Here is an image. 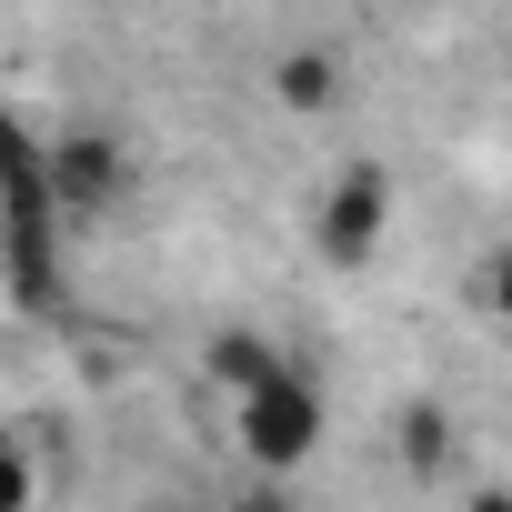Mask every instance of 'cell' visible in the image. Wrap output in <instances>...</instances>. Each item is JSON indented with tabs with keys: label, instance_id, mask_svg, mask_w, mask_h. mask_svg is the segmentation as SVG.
Listing matches in <instances>:
<instances>
[{
	"label": "cell",
	"instance_id": "7c38bea8",
	"mask_svg": "<svg viewBox=\"0 0 512 512\" xmlns=\"http://www.w3.org/2000/svg\"><path fill=\"white\" fill-rule=\"evenodd\" d=\"M141 512H201V502H141Z\"/></svg>",
	"mask_w": 512,
	"mask_h": 512
},
{
	"label": "cell",
	"instance_id": "277c9868",
	"mask_svg": "<svg viewBox=\"0 0 512 512\" xmlns=\"http://www.w3.org/2000/svg\"><path fill=\"white\" fill-rule=\"evenodd\" d=\"M131 191V141L121 131H51V201H61V221H91V211H111Z\"/></svg>",
	"mask_w": 512,
	"mask_h": 512
},
{
	"label": "cell",
	"instance_id": "7a4b0ae2",
	"mask_svg": "<svg viewBox=\"0 0 512 512\" xmlns=\"http://www.w3.org/2000/svg\"><path fill=\"white\" fill-rule=\"evenodd\" d=\"M231 432H241V462L262 472V482H292L312 452H322V432H332V402H322V382L302 372V362H282L251 402H231Z\"/></svg>",
	"mask_w": 512,
	"mask_h": 512
},
{
	"label": "cell",
	"instance_id": "ba28073f",
	"mask_svg": "<svg viewBox=\"0 0 512 512\" xmlns=\"http://www.w3.org/2000/svg\"><path fill=\"white\" fill-rule=\"evenodd\" d=\"M472 312H482L492 332H512V241H492L482 262H472Z\"/></svg>",
	"mask_w": 512,
	"mask_h": 512
},
{
	"label": "cell",
	"instance_id": "3957f363",
	"mask_svg": "<svg viewBox=\"0 0 512 512\" xmlns=\"http://www.w3.org/2000/svg\"><path fill=\"white\" fill-rule=\"evenodd\" d=\"M382 241H392V161H342L322 211H312V251L332 272H362Z\"/></svg>",
	"mask_w": 512,
	"mask_h": 512
},
{
	"label": "cell",
	"instance_id": "8fae6325",
	"mask_svg": "<svg viewBox=\"0 0 512 512\" xmlns=\"http://www.w3.org/2000/svg\"><path fill=\"white\" fill-rule=\"evenodd\" d=\"M462 512H512V482H472V492H462Z\"/></svg>",
	"mask_w": 512,
	"mask_h": 512
},
{
	"label": "cell",
	"instance_id": "8992f818",
	"mask_svg": "<svg viewBox=\"0 0 512 512\" xmlns=\"http://www.w3.org/2000/svg\"><path fill=\"white\" fill-rule=\"evenodd\" d=\"M392 452H402V472H412V482H442V472L462 462V432H452V412H442L432 392H412V402H402V422H392Z\"/></svg>",
	"mask_w": 512,
	"mask_h": 512
},
{
	"label": "cell",
	"instance_id": "6da1fadb",
	"mask_svg": "<svg viewBox=\"0 0 512 512\" xmlns=\"http://www.w3.org/2000/svg\"><path fill=\"white\" fill-rule=\"evenodd\" d=\"M51 231H61V201H51V141H31L11 111H0V262H11V302H31V312L61 292Z\"/></svg>",
	"mask_w": 512,
	"mask_h": 512
},
{
	"label": "cell",
	"instance_id": "9c48e42d",
	"mask_svg": "<svg viewBox=\"0 0 512 512\" xmlns=\"http://www.w3.org/2000/svg\"><path fill=\"white\" fill-rule=\"evenodd\" d=\"M31 502H41V472H31V452L11 432H0V512H31Z\"/></svg>",
	"mask_w": 512,
	"mask_h": 512
},
{
	"label": "cell",
	"instance_id": "30bf717a",
	"mask_svg": "<svg viewBox=\"0 0 512 512\" xmlns=\"http://www.w3.org/2000/svg\"><path fill=\"white\" fill-rule=\"evenodd\" d=\"M221 512H302V492H292V482H241Z\"/></svg>",
	"mask_w": 512,
	"mask_h": 512
},
{
	"label": "cell",
	"instance_id": "52a82bcc",
	"mask_svg": "<svg viewBox=\"0 0 512 512\" xmlns=\"http://www.w3.org/2000/svg\"><path fill=\"white\" fill-rule=\"evenodd\" d=\"M272 101L282 111H332L342 101V61L332 51H282L272 61Z\"/></svg>",
	"mask_w": 512,
	"mask_h": 512
},
{
	"label": "cell",
	"instance_id": "5b68a950",
	"mask_svg": "<svg viewBox=\"0 0 512 512\" xmlns=\"http://www.w3.org/2000/svg\"><path fill=\"white\" fill-rule=\"evenodd\" d=\"M201 372H211V392H221V402H251V392L282 372V352L251 332V322H221V332L201 342Z\"/></svg>",
	"mask_w": 512,
	"mask_h": 512
}]
</instances>
